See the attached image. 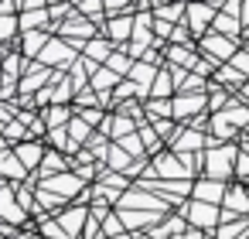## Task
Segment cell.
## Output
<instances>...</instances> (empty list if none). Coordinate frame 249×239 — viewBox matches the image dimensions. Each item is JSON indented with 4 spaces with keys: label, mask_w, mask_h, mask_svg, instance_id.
<instances>
[{
    "label": "cell",
    "mask_w": 249,
    "mask_h": 239,
    "mask_svg": "<svg viewBox=\"0 0 249 239\" xmlns=\"http://www.w3.org/2000/svg\"><path fill=\"white\" fill-rule=\"evenodd\" d=\"M229 161H232V147H222V150H212V157H208V167H212V174H229Z\"/></svg>",
    "instance_id": "6da1fadb"
},
{
    "label": "cell",
    "mask_w": 249,
    "mask_h": 239,
    "mask_svg": "<svg viewBox=\"0 0 249 239\" xmlns=\"http://www.w3.org/2000/svg\"><path fill=\"white\" fill-rule=\"evenodd\" d=\"M205 52H208V55L225 58V55L232 52V41H229V38H222V35H208V38H205Z\"/></svg>",
    "instance_id": "7a4b0ae2"
},
{
    "label": "cell",
    "mask_w": 249,
    "mask_h": 239,
    "mask_svg": "<svg viewBox=\"0 0 249 239\" xmlns=\"http://www.w3.org/2000/svg\"><path fill=\"white\" fill-rule=\"evenodd\" d=\"M14 154H18L24 164H38V157H41V147H38V144H21Z\"/></svg>",
    "instance_id": "3957f363"
},
{
    "label": "cell",
    "mask_w": 249,
    "mask_h": 239,
    "mask_svg": "<svg viewBox=\"0 0 249 239\" xmlns=\"http://www.w3.org/2000/svg\"><path fill=\"white\" fill-rule=\"evenodd\" d=\"M75 184H79V178H72V174H58V178H48V184H45V188L69 191V188H75Z\"/></svg>",
    "instance_id": "277c9868"
},
{
    "label": "cell",
    "mask_w": 249,
    "mask_h": 239,
    "mask_svg": "<svg viewBox=\"0 0 249 239\" xmlns=\"http://www.w3.org/2000/svg\"><path fill=\"white\" fill-rule=\"evenodd\" d=\"M184 215H191L195 222H215V208H212V205H195V208L184 212Z\"/></svg>",
    "instance_id": "5b68a950"
},
{
    "label": "cell",
    "mask_w": 249,
    "mask_h": 239,
    "mask_svg": "<svg viewBox=\"0 0 249 239\" xmlns=\"http://www.w3.org/2000/svg\"><path fill=\"white\" fill-rule=\"evenodd\" d=\"M225 202H229V205H232V208H235V212H249V198H246V195H242V191H239V188H232V191H229V198H225Z\"/></svg>",
    "instance_id": "8992f818"
},
{
    "label": "cell",
    "mask_w": 249,
    "mask_h": 239,
    "mask_svg": "<svg viewBox=\"0 0 249 239\" xmlns=\"http://www.w3.org/2000/svg\"><path fill=\"white\" fill-rule=\"evenodd\" d=\"M208 18H212V11H208V7H191V24H195V28H201Z\"/></svg>",
    "instance_id": "52a82bcc"
},
{
    "label": "cell",
    "mask_w": 249,
    "mask_h": 239,
    "mask_svg": "<svg viewBox=\"0 0 249 239\" xmlns=\"http://www.w3.org/2000/svg\"><path fill=\"white\" fill-rule=\"evenodd\" d=\"M174 106H178L181 113H184V110H198V106H201V96H188V99H178Z\"/></svg>",
    "instance_id": "ba28073f"
},
{
    "label": "cell",
    "mask_w": 249,
    "mask_h": 239,
    "mask_svg": "<svg viewBox=\"0 0 249 239\" xmlns=\"http://www.w3.org/2000/svg\"><path fill=\"white\" fill-rule=\"evenodd\" d=\"M198 195H201V198H218V195H222V188H218V184H201V188H198Z\"/></svg>",
    "instance_id": "9c48e42d"
},
{
    "label": "cell",
    "mask_w": 249,
    "mask_h": 239,
    "mask_svg": "<svg viewBox=\"0 0 249 239\" xmlns=\"http://www.w3.org/2000/svg\"><path fill=\"white\" fill-rule=\"evenodd\" d=\"M65 225H69V229H79V225H82V212H69Z\"/></svg>",
    "instance_id": "30bf717a"
},
{
    "label": "cell",
    "mask_w": 249,
    "mask_h": 239,
    "mask_svg": "<svg viewBox=\"0 0 249 239\" xmlns=\"http://www.w3.org/2000/svg\"><path fill=\"white\" fill-rule=\"evenodd\" d=\"M41 48V35H28V52H38Z\"/></svg>",
    "instance_id": "8fae6325"
},
{
    "label": "cell",
    "mask_w": 249,
    "mask_h": 239,
    "mask_svg": "<svg viewBox=\"0 0 249 239\" xmlns=\"http://www.w3.org/2000/svg\"><path fill=\"white\" fill-rule=\"evenodd\" d=\"M11 28H14V21H11V18H4V14H0V35H11Z\"/></svg>",
    "instance_id": "7c38bea8"
},
{
    "label": "cell",
    "mask_w": 249,
    "mask_h": 239,
    "mask_svg": "<svg viewBox=\"0 0 249 239\" xmlns=\"http://www.w3.org/2000/svg\"><path fill=\"white\" fill-rule=\"evenodd\" d=\"M239 174H242V178L249 174V154H242V157H239Z\"/></svg>",
    "instance_id": "4fadbf2b"
},
{
    "label": "cell",
    "mask_w": 249,
    "mask_h": 239,
    "mask_svg": "<svg viewBox=\"0 0 249 239\" xmlns=\"http://www.w3.org/2000/svg\"><path fill=\"white\" fill-rule=\"evenodd\" d=\"M72 137H86V127H79V120L72 123Z\"/></svg>",
    "instance_id": "5bb4252c"
}]
</instances>
